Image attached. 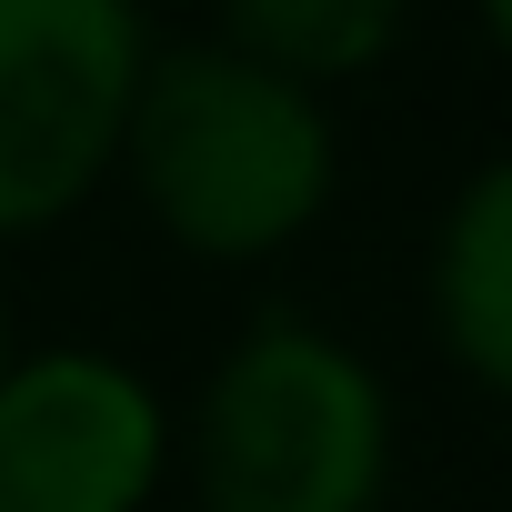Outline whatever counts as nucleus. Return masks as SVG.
<instances>
[{
  "instance_id": "6",
  "label": "nucleus",
  "mask_w": 512,
  "mask_h": 512,
  "mask_svg": "<svg viewBox=\"0 0 512 512\" xmlns=\"http://www.w3.org/2000/svg\"><path fill=\"white\" fill-rule=\"evenodd\" d=\"M392 31H402V0H221V41L302 91L382 61Z\"/></svg>"
},
{
  "instance_id": "2",
  "label": "nucleus",
  "mask_w": 512,
  "mask_h": 512,
  "mask_svg": "<svg viewBox=\"0 0 512 512\" xmlns=\"http://www.w3.org/2000/svg\"><path fill=\"white\" fill-rule=\"evenodd\" d=\"M382 462H392V402L312 322H262L201 392L211 512H372Z\"/></svg>"
},
{
  "instance_id": "5",
  "label": "nucleus",
  "mask_w": 512,
  "mask_h": 512,
  "mask_svg": "<svg viewBox=\"0 0 512 512\" xmlns=\"http://www.w3.org/2000/svg\"><path fill=\"white\" fill-rule=\"evenodd\" d=\"M432 322H442V352L512 392V161H492L452 221H442V251H432Z\"/></svg>"
},
{
  "instance_id": "4",
  "label": "nucleus",
  "mask_w": 512,
  "mask_h": 512,
  "mask_svg": "<svg viewBox=\"0 0 512 512\" xmlns=\"http://www.w3.org/2000/svg\"><path fill=\"white\" fill-rule=\"evenodd\" d=\"M161 482V402L101 352L0 362V512H141Z\"/></svg>"
},
{
  "instance_id": "8",
  "label": "nucleus",
  "mask_w": 512,
  "mask_h": 512,
  "mask_svg": "<svg viewBox=\"0 0 512 512\" xmlns=\"http://www.w3.org/2000/svg\"><path fill=\"white\" fill-rule=\"evenodd\" d=\"M0 362H11V342H0Z\"/></svg>"
},
{
  "instance_id": "7",
  "label": "nucleus",
  "mask_w": 512,
  "mask_h": 512,
  "mask_svg": "<svg viewBox=\"0 0 512 512\" xmlns=\"http://www.w3.org/2000/svg\"><path fill=\"white\" fill-rule=\"evenodd\" d=\"M482 21H492V41L512 51V0H482Z\"/></svg>"
},
{
  "instance_id": "1",
  "label": "nucleus",
  "mask_w": 512,
  "mask_h": 512,
  "mask_svg": "<svg viewBox=\"0 0 512 512\" xmlns=\"http://www.w3.org/2000/svg\"><path fill=\"white\" fill-rule=\"evenodd\" d=\"M121 161L151 221L201 262H262L332 201V121L302 81L241 61L231 41L141 61Z\"/></svg>"
},
{
  "instance_id": "3",
  "label": "nucleus",
  "mask_w": 512,
  "mask_h": 512,
  "mask_svg": "<svg viewBox=\"0 0 512 512\" xmlns=\"http://www.w3.org/2000/svg\"><path fill=\"white\" fill-rule=\"evenodd\" d=\"M131 0H0V231H41L121 161L141 91Z\"/></svg>"
}]
</instances>
